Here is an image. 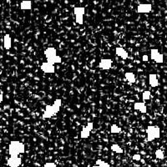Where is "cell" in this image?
I'll return each instance as SVG.
<instances>
[{"label":"cell","mask_w":167,"mask_h":167,"mask_svg":"<svg viewBox=\"0 0 167 167\" xmlns=\"http://www.w3.org/2000/svg\"><path fill=\"white\" fill-rule=\"evenodd\" d=\"M61 104H62V100L60 99H57L54 100L53 104L52 105L48 104L45 107V111L43 114V117L44 119H48L55 115L60 109Z\"/></svg>","instance_id":"6da1fadb"},{"label":"cell","mask_w":167,"mask_h":167,"mask_svg":"<svg viewBox=\"0 0 167 167\" xmlns=\"http://www.w3.org/2000/svg\"><path fill=\"white\" fill-rule=\"evenodd\" d=\"M25 151L24 144L20 141L12 140L8 145V153L10 156H18L20 154H23Z\"/></svg>","instance_id":"7a4b0ae2"},{"label":"cell","mask_w":167,"mask_h":167,"mask_svg":"<svg viewBox=\"0 0 167 167\" xmlns=\"http://www.w3.org/2000/svg\"><path fill=\"white\" fill-rule=\"evenodd\" d=\"M147 140L148 141H153L155 139H158L160 137V129L156 125H149L146 129Z\"/></svg>","instance_id":"3957f363"},{"label":"cell","mask_w":167,"mask_h":167,"mask_svg":"<svg viewBox=\"0 0 167 167\" xmlns=\"http://www.w3.org/2000/svg\"><path fill=\"white\" fill-rule=\"evenodd\" d=\"M85 13V8L84 7H76L73 8V13L75 15V21L78 24L84 23V15Z\"/></svg>","instance_id":"277c9868"},{"label":"cell","mask_w":167,"mask_h":167,"mask_svg":"<svg viewBox=\"0 0 167 167\" xmlns=\"http://www.w3.org/2000/svg\"><path fill=\"white\" fill-rule=\"evenodd\" d=\"M94 129V124L92 122L88 123L86 126L84 127L83 129L80 132V137L82 139H87L90 135V133Z\"/></svg>","instance_id":"5b68a950"},{"label":"cell","mask_w":167,"mask_h":167,"mask_svg":"<svg viewBox=\"0 0 167 167\" xmlns=\"http://www.w3.org/2000/svg\"><path fill=\"white\" fill-rule=\"evenodd\" d=\"M150 58L158 63H162L164 62V57L157 49L150 50Z\"/></svg>","instance_id":"8992f818"},{"label":"cell","mask_w":167,"mask_h":167,"mask_svg":"<svg viewBox=\"0 0 167 167\" xmlns=\"http://www.w3.org/2000/svg\"><path fill=\"white\" fill-rule=\"evenodd\" d=\"M152 10L150 3H140L137 6L136 11L138 13H149Z\"/></svg>","instance_id":"52a82bcc"},{"label":"cell","mask_w":167,"mask_h":167,"mask_svg":"<svg viewBox=\"0 0 167 167\" xmlns=\"http://www.w3.org/2000/svg\"><path fill=\"white\" fill-rule=\"evenodd\" d=\"M9 167H19L22 164V159L18 156H11L7 161Z\"/></svg>","instance_id":"ba28073f"},{"label":"cell","mask_w":167,"mask_h":167,"mask_svg":"<svg viewBox=\"0 0 167 167\" xmlns=\"http://www.w3.org/2000/svg\"><path fill=\"white\" fill-rule=\"evenodd\" d=\"M40 68H41V70L43 71V73H53L54 72H55V68H54V65L48 63V62H45V63H42L40 66Z\"/></svg>","instance_id":"9c48e42d"},{"label":"cell","mask_w":167,"mask_h":167,"mask_svg":"<svg viewBox=\"0 0 167 167\" xmlns=\"http://www.w3.org/2000/svg\"><path fill=\"white\" fill-rule=\"evenodd\" d=\"M112 63H113V61L110 58H103L99 62V68L104 70H109L111 68Z\"/></svg>","instance_id":"30bf717a"},{"label":"cell","mask_w":167,"mask_h":167,"mask_svg":"<svg viewBox=\"0 0 167 167\" xmlns=\"http://www.w3.org/2000/svg\"><path fill=\"white\" fill-rule=\"evenodd\" d=\"M115 53H116L117 55L123 58V59H126L129 57L128 52L124 48H121V47H118V48H115Z\"/></svg>","instance_id":"8fae6325"},{"label":"cell","mask_w":167,"mask_h":167,"mask_svg":"<svg viewBox=\"0 0 167 167\" xmlns=\"http://www.w3.org/2000/svg\"><path fill=\"white\" fill-rule=\"evenodd\" d=\"M3 47L7 50L10 49L11 47H12V38H11L10 35L8 34V33L5 34L4 37H3Z\"/></svg>","instance_id":"7c38bea8"},{"label":"cell","mask_w":167,"mask_h":167,"mask_svg":"<svg viewBox=\"0 0 167 167\" xmlns=\"http://www.w3.org/2000/svg\"><path fill=\"white\" fill-rule=\"evenodd\" d=\"M44 55H45L46 58H52L53 56L57 55V50H56V48H53V47L47 48L45 50H44Z\"/></svg>","instance_id":"4fadbf2b"},{"label":"cell","mask_w":167,"mask_h":167,"mask_svg":"<svg viewBox=\"0 0 167 167\" xmlns=\"http://www.w3.org/2000/svg\"><path fill=\"white\" fill-rule=\"evenodd\" d=\"M149 85H150L152 88H155V87L158 86V85H159V81H158L156 74H154V73L149 74Z\"/></svg>","instance_id":"5bb4252c"},{"label":"cell","mask_w":167,"mask_h":167,"mask_svg":"<svg viewBox=\"0 0 167 167\" xmlns=\"http://www.w3.org/2000/svg\"><path fill=\"white\" fill-rule=\"evenodd\" d=\"M134 109L135 110H139V112H141L143 114H145L147 112L146 105L144 103H142V102H136L134 104Z\"/></svg>","instance_id":"9a60e30c"},{"label":"cell","mask_w":167,"mask_h":167,"mask_svg":"<svg viewBox=\"0 0 167 167\" xmlns=\"http://www.w3.org/2000/svg\"><path fill=\"white\" fill-rule=\"evenodd\" d=\"M20 8L22 10H31L32 2L30 0H23L20 3Z\"/></svg>","instance_id":"2e32d148"},{"label":"cell","mask_w":167,"mask_h":167,"mask_svg":"<svg viewBox=\"0 0 167 167\" xmlns=\"http://www.w3.org/2000/svg\"><path fill=\"white\" fill-rule=\"evenodd\" d=\"M47 62L51 64H54V63H60L62 62V58L60 56L58 55H55L52 57V58H47Z\"/></svg>","instance_id":"e0dca14e"},{"label":"cell","mask_w":167,"mask_h":167,"mask_svg":"<svg viewBox=\"0 0 167 167\" xmlns=\"http://www.w3.org/2000/svg\"><path fill=\"white\" fill-rule=\"evenodd\" d=\"M124 76H125V78L128 80V82H129L130 84L135 83V76H134V74L133 73L127 72V73H125Z\"/></svg>","instance_id":"ac0fdd59"},{"label":"cell","mask_w":167,"mask_h":167,"mask_svg":"<svg viewBox=\"0 0 167 167\" xmlns=\"http://www.w3.org/2000/svg\"><path fill=\"white\" fill-rule=\"evenodd\" d=\"M110 149H111L112 151L115 152L117 154H122L123 153V149L120 146H119V144H113L110 146Z\"/></svg>","instance_id":"d6986e66"},{"label":"cell","mask_w":167,"mask_h":167,"mask_svg":"<svg viewBox=\"0 0 167 167\" xmlns=\"http://www.w3.org/2000/svg\"><path fill=\"white\" fill-rule=\"evenodd\" d=\"M110 132L112 134H119L121 132V128L115 124H112L111 127H110Z\"/></svg>","instance_id":"ffe728a7"},{"label":"cell","mask_w":167,"mask_h":167,"mask_svg":"<svg viewBox=\"0 0 167 167\" xmlns=\"http://www.w3.org/2000/svg\"><path fill=\"white\" fill-rule=\"evenodd\" d=\"M96 164L99 167H110L109 164H108V163L105 161H103L102 159H97Z\"/></svg>","instance_id":"44dd1931"},{"label":"cell","mask_w":167,"mask_h":167,"mask_svg":"<svg viewBox=\"0 0 167 167\" xmlns=\"http://www.w3.org/2000/svg\"><path fill=\"white\" fill-rule=\"evenodd\" d=\"M155 156H156L157 158L159 159H164V152L162 151L161 149H157L156 151H155Z\"/></svg>","instance_id":"7402d4cb"},{"label":"cell","mask_w":167,"mask_h":167,"mask_svg":"<svg viewBox=\"0 0 167 167\" xmlns=\"http://www.w3.org/2000/svg\"><path fill=\"white\" fill-rule=\"evenodd\" d=\"M150 95H151L150 91H149V90H145V91L143 93V99H144V100H148V99H149V98H150Z\"/></svg>","instance_id":"603a6c76"},{"label":"cell","mask_w":167,"mask_h":167,"mask_svg":"<svg viewBox=\"0 0 167 167\" xmlns=\"http://www.w3.org/2000/svg\"><path fill=\"white\" fill-rule=\"evenodd\" d=\"M132 159H133V160H135V161H139V160L141 159V156H140V154H135L132 156Z\"/></svg>","instance_id":"cb8c5ba5"},{"label":"cell","mask_w":167,"mask_h":167,"mask_svg":"<svg viewBox=\"0 0 167 167\" xmlns=\"http://www.w3.org/2000/svg\"><path fill=\"white\" fill-rule=\"evenodd\" d=\"M43 167H56V164L53 162H47L43 164Z\"/></svg>","instance_id":"d4e9b609"},{"label":"cell","mask_w":167,"mask_h":167,"mask_svg":"<svg viewBox=\"0 0 167 167\" xmlns=\"http://www.w3.org/2000/svg\"><path fill=\"white\" fill-rule=\"evenodd\" d=\"M142 59H143V61H148L149 60V57H148L147 55H143Z\"/></svg>","instance_id":"484cf974"},{"label":"cell","mask_w":167,"mask_h":167,"mask_svg":"<svg viewBox=\"0 0 167 167\" xmlns=\"http://www.w3.org/2000/svg\"><path fill=\"white\" fill-rule=\"evenodd\" d=\"M3 100V94H0V103H2Z\"/></svg>","instance_id":"4316f807"},{"label":"cell","mask_w":167,"mask_h":167,"mask_svg":"<svg viewBox=\"0 0 167 167\" xmlns=\"http://www.w3.org/2000/svg\"><path fill=\"white\" fill-rule=\"evenodd\" d=\"M93 167H99V166H98L97 164H95V165H94V166H93Z\"/></svg>","instance_id":"83f0119b"}]
</instances>
